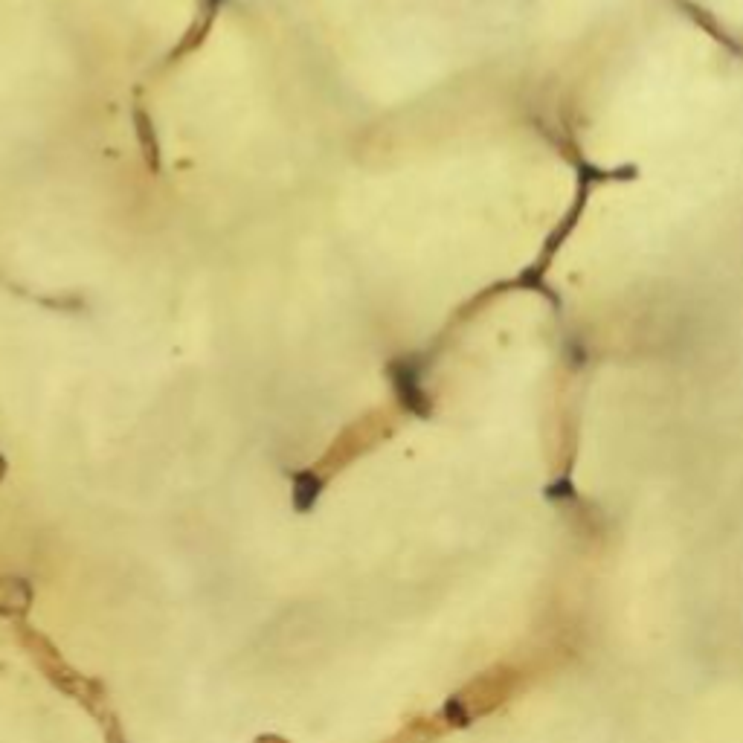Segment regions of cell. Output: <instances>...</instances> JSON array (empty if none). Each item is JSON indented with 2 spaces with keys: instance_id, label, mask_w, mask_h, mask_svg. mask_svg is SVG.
Returning <instances> with one entry per match:
<instances>
[{
  "instance_id": "cell-2",
  "label": "cell",
  "mask_w": 743,
  "mask_h": 743,
  "mask_svg": "<svg viewBox=\"0 0 743 743\" xmlns=\"http://www.w3.org/2000/svg\"><path fill=\"white\" fill-rule=\"evenodd\" d=\"M30 584L18 578H0V616H15L30 610Z\"/></svg>"
},
{
  "instance_id": "cell-5",
  "label": "cell",
  "mask_w": 743,
  "mask_h": 743,
  "mask_svg": "<svg viewBox=\"0 0 743 743\" xmlns=\"http://www.w3.org/2000/svg\"><path fill=\"white\" fill-rule=\"evenodd\" d=\"M3 474H6V459L0 456V479H3Z\"/></svg>"
},
{
  "instance_id": "cell-6",
  "label": "cell",
  "mask_w": 743,
  "mask_h": 743,
  "mask_svg": "<svg viewBox=\"0 0 743 743\" xmlns=\"http://www.w3.org/2000/svg\"><path fill=\"white\" fill-rule=\"evenodd\" d=\"M259 743H285V741H279V738H259Z\"/></svg>"
},
{
  "instance_id": "cell-3",
  "label": "cell",
  "mask_w": 743,
  "mask_h": 743,
  "mask_svg": "<svg viewBox=\"0 0 743 743\" xmlns=\"http://www.w3.org/2000/svg\"><path fill=\"white\" fill-rule=\"evenodd\" d=\"M320 491H323V476L314 474V471H299L294 474V508L297 511H311L320 500Z\"/></svg>"
},
{
  "instance_id": "cell-4",
  "label": "cell",
  "mask_w": 743,
  "mask_h": 743,
  "mask_svg": "<svg viewBox=\"0 0 743 743\" xmlns=\"http://www.w3.org/2000/svg\"><path fill=\"white\" fill-rule=\"evenodd\" d=\"M137 134L143 140V149H146V160L157 169V143H154V134H151V122L143 114H137Z\"/></svg>"
},
{
  "instance_id": "cell-1",
  "label": "cell",
  "mask_w": 743,
  "mask_h": 743,
  "mask_svg": "<svg viewBox=\"0 0 743 743\" xmlns=\"http://www.w3.org/2000/svg\"><path fill=\"white\" fill-rule=\"evenodd\" d=\"M389 375H392V384H395L398 398H401L410 410L424 413V398H421V392H418L416 387V369H413L407 360H401V363H392V366H389Z\"/></svg>"
}]
</instances>
